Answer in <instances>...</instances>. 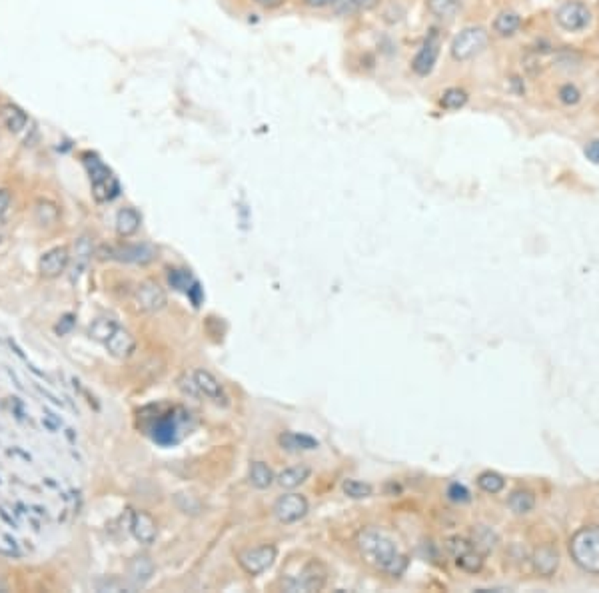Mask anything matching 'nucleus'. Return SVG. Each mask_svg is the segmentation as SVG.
<instances>
[{"instance_id": "43", "label": "nucleus", "mask_w": 599, "mask_h": 593, "mask_svg": "<svg viewBox=\"0 0 599 593\" xmlns=\"http://www.w3.org/2000/svg\"><path fill=\"white\" fill-rule=\"evenodd\" d=\"M74 324H76V320H74V316L72 314H66L62 316V320L58 322V326H56V334L58 336H66L72 328H74Z\"/></svg>"}, {"instance_id": "31", "label": "nucleus", "mask_w": 599, "mask_h": 593, "mask_svg": "<svg viewBox=\"0 0 599 593\" xmlns=\"http://www.w3.org/2000/svg\"><path fill=\"white\" fill-rule=\"evenodd\" d=\"M472 543H474V547H476L478 551H492L497 543L496 531H492V529L485 527V525H479V527L474 529V541H472Z\"/></svg>"}, {"instance_id": "32", "label": "nucleus", "mask_w": 599, "mask_h": 593, "mask_svg": "<svg viewBox=\"0 0 599 593\" xmlns=\"http://www.w3.org/2000/svg\"><path fill=\"white\" fill-rule=\"evenodd\" d=\"M440 104L445 110H460L467 104V92L462 88H447L440 98Z\"/></svg>"}, {"instance_id": "38", "label": "nucleus", "mask_w": 599, "mask_h": 593, "mask_svg": "<svg viewBox=\"0 0 599 593\" xmlns=\"http://www.w3.org/2000/svg\"><path fill=\"white\" fill-rule=\"evenodd\" d=\"M557 98H560V102L565 106L580 104V100H582V90L578 88V84H573V82H565V84H562L560 90H557Z\"/></svg>"}, {"instance_id": "2", "label": "nucleus", "mask_w": 599, "mask_h": 593, "mask_svg": "<svg viewBox=\"0 0 599 593\" xmlns=\"http://www.w3.org/2000/svg\"><path fill=\"white\" fill-rule=\"evenodd\" d=\"M569 554L583 572L599 576V527L580 529L569 541Z\"/></svg>"}, {"instance_id": "22", "label": "nucleus", "mask_w": 599, "mask_h": 593, "mask_svg": "<svg viewBox=\"0 0 599 593\" xmlns=\"http://www.w3.org/2000/svg\"><path fill=\"white\" fill-rule=\"evenodd\" d=\"M521 26V17L514 10H501L494 20V33L501 38L514 36Z\"/></svg>"}, {"instance_id": "17", "label": "nucleus", "mask_w": 599, "mask_h": 593, "mask_svg": "<svg viewBox=\"0 0 599 593\" xmlns=\"http://www.w3.org/2000/svg\"><path fill=\"white\" fill-rule=\"evenodd\" d=\"M0 122L4 124V128L12 134H18L26 128L28 124V116L24 114L22 108H18L17 104H4L0 108Z\"/></svg>"}, {"instance_id": "41", "label": "nucleus", "mask_w": 599, "mask_h": 593, "mask_svg": "<svg viewBox=\"0 0 599 593\" xmlns=\"http://www.w3.org/2000/svg\"><path fill=\"white\" fill-rule=\"evenodd\" d=\"M447 498L456 504H463V502H470V491L462 484H452L447 488Z\"/></svg>"}, {"instance_id": "33", "label": "nucleus", "mask_w": 599, "mask_h": 593, "mask_svg": "<svg viewBox=\"0 0 599 593\" xmlns=\"http://www.w3.org/2000/svg\"><path fill=\"white\" fill-rule=\"evenodd\" d=\"M478 486L481 491L494 495V493H499V491L503 489L506 480H503L499 473H496V471H483V473H479L478 475Z\"/></svg>"}, {"instance_id": "20", "label": "nucleus", "mask_w": 599, "mask_h": 593, "mask_svg": "<svg viewBox=\"0 0 599 593\" xmlns=\"http://www.w3.org/2000/svg\"><path fill=\"white\" fill-rule=\"evenodd\" d=\"M178 419L174 416H166V418H160L154 423L152 428V437H154L158 444L162 446H168V444H176L178 441Z\"/></svg>"}, {"instance_id": "10", "label": "nucleus", "mask_w": 599, "mask_h": 593, "mask_svg": "<svg viewBox=\"0 0 599 593\" xmlns=\"http://www.w3.org/2000/svg\"><path fill=\"white\" fill-rule=\"evenodd\" d=\"M440 46H442L440 35L433 30L426 38V42L422 44V48L418 51V54L413 56V60H411V70L418 76H428L429 72L433 70L436 62H438V56H440Z\"/></svg>"}, {"instance_id": "5", "label": "nucleus", "mask_w": 599, "mask_h": 593, "mask_svg": "<svg viewBox=\"0 0 599 593\" xmlns=\"http://www.w3.org/2000/svg\"><path fill=\"white\" fill-rule=\"evenodd\" d=\"M555 22L565 33H582L591 22V10L582 0H565L555 10Z\"/></svg>"}, {"instance_id": "45", "label": "nucleus", "mask_w": 599, "mask_h": 593, "mask_svg": "<svg viewBox=\"0 0 599 593\" xmlns=\"http://www.w3.org/2000/svg\"><path fill=\"white\" fill-rule=\"evenodd\" d=\"M8 206H10V192L8 190H0V224L8 212Z\"/></svg>"}, {"instance_id": "8", "label": "nucleus", "mask_w": 599, "mask_h": 593, "mask_svg": "<svg viewBox=\"0 0 599 593\" xmlns=\"http://www.w3.org/2000/svg\"><path fill=\"white\" fill-rule=\"evenodd\" d=\"M308 500L300 493H284L276 500L274 518L280 524H296L308 513Z\"/></svg>"}, {"instance_id": "29", "label": "nucleus", "mask_w": 599, "mask_h": 593, "mask_svg": "<svg viewBox=\"0 0 599 593\" xmlns=\"http://www.w3.org/2000/svg\"><path fill=\"white\" fill-rule=\"evenodd\" d=\"M454 561H456V565H458L460 569L467 572V574H478V572H481V567H483V556H481V551H478L476 547L463 551L462 556L456 558Z\"/></svg>"}, {"instance_id": "9", "label": "nucleus", "mask_w": 599, "mask_h": 593, "mask_svg": "<svg viewBox=\"0 0 599 593\" xmlns=\"http://www.w3.org/2000/svg\"><path fill=\"white\" fill-rule=\"evenodd\" d=\"M106 258L116 260V262L146 266L156 258V248L150 244H126L118 246V248H108Z\"/></svg>"}, {"instance_id": "18", "label": "nucleus", "mask_w": 599, "mask_h": 593, "mask_svg": "<svg viewBox=\"0 0 599 593\" xmlns=\"http://www.w3.org/2000/svg\"><path fill=\"white\" fill-rule=\"evenodd\" d=\"M140 224H142V216L138 214V210L130 206L122 208L116 214V234L120 238H130L132 234H136Z\"/></svg>"}, {"instance_id": "23", "label": "nucleus", "mask_w": 599, "mask_h": 593, "mask_svg": "<svg viewBox=\"0 0 599 593\" xmlns=\"http://www.w3.org/2000/svg\"><path fill=\"white\" fill-rule=\"evenodd\" d=\"M248 477H250V484L256 489H268L276 482L274 471H272V468H270L268 464H264V462H254V464L250 466Z\"/></svg>"}, {"instance_id": "6", "label": "nucleus", "mask_w": 599, "mask_h": 593, "mask_svg": "<svg viewBox=\"0 0 599 593\" xmlns=\"http://www.w3.org/2000/svg\"><path fill=\"white\" fill-rule=\"evenodd\" d=\"M132 302L136 304V308L144 314H156L160 310L166 308L168 304V296L164 292V288L154 282V280H142L134 288L132 294Z\"/></svg>"}, {"instance_id": "25", "label": "nucleus", "mask_w": 599, "mask_h": 593, "mask_svg": "<svg viewBox=\"0 0 599 593\" xmlns=\"http://www.w3.org/2000/svg\"><path fill=\"white\" fill-rule=\"evenodd\" d=\"M379 4V0H334L332 8L342 15V17H348V15H358V12H366V10H372Z\"/></svg>"}, {"instance_id": "42", "label": "nucleus", "mask_w": 599, "mask_h": 593, "mask_svg": "<svg viewBox=\"0 0 599 593\" xmlns=\"http://www.w3.org/2000/svg\"><path fill=\"white\" fill-rule=\"evenodd\" d=\"M524 69L528 70V74L535 76L537 72H542V60L535 53H530L526 58H524Z\"/></svg>"}, {"instance_id": "19", "label": "nucleus", "mask_w": 599, "mask_h": 593, "mask_svg": "<svg viewBox=\"0 0 599 593\" xmlns=\"http://www.w3.org/2000/svg\"><path fill=\"white\" fill-rule=\"evenodd\" d=\"M310 470L308 466H294V468H286L284 471H280L276 475V484L282 489H296L300 488L306 480L310 477Z\"/></svg>"}, {"instance_id": "48", "label": "nucleus", "mask_w": 599, "mask_h": 593, "mask_svg": "<svg viewBox=\"0 0 599 593\" xmlns=\"http://www.w3.org/2000/svg\"><path fill=\"white\" fill-rule=\"evenodd\" d=\"M256 4H260L262 8H278L284 4V0H254Z\"/></svg>"}, {"instance_id": "15", "label": "nucleus", "mask_w": 599, "mask_h": 593, "mask_svg": "<svg viewBox=\"0 0 599 593\" xmlns=\"http://www.w3.org/2000/svg\"><path fill=\"white\" fill-rule=\"evenodd\" d=\"M531 565L535 569V574L542 577H551L555 574L557 565H560V556L553 547L549 545H542L533 551L531 556Z\"/></svg>"}, {"instance_id": "49", "label": "nucleus", "mask_w": 599, "mask_h": 593, "mask_svg": "<svg viewBox=\"0 0 599 593\" xmlns=\"http://www.w3.org/2000/svg\"><path fill=\"white\" fill-rule=\"evenodd\" d=\"M8 344H10V346H12V348H15V352H17V356H18V358H24V354H22V349L18 348L17 344H15V342H12V340H8Z\"/></svg>"}, {"instance_id": "24", "label": "nucleus", "mask_w": 599, "mask_h": 593, "mask_svg": "<svg viewBox=\"0 0 599 593\" xmlns=\"http://www.w3.org/2000/svg\"><path fill=\"white\" fill-rule=\"evenodd\" d=\"M92 194L98 202H112L120 194V184L116 180V176L110 174L104 180L92 182Z\"/></svg>"}, {"instance_id": "16", "label": "nucleus", "mask_w": 599, "mask_h": 593, "mask_svg": "<svg viewBox=\"0 0 599 593\" xmlns=\"http://www.w3.org/2000/svg\"><path fill=\"white\" fill-rule=\"evenodd\" d=\"M156 565L148 556H136L134 559H130L128 563V579L132 581V585H146L152 576H154Z\"/></svg>"}, {"instance_id": "30", "label": "nucleus", "mask_w": 599, "mask_h": 593, "mask_svg": "<svg viewBox=\"0 0 599 593\" xmlns=\"http://www.w3.org/2000/svg\"><path fill=\"white\" fill-rule=\"evenodd\" d=\"M280 444L286 448V450H316L318 448V441L314 437L310 436H302V434H284L280 436Z\"/></svg>"}, {"instance_id": "35", "label": "nucleus", "mask_w": 599, "mask_h": 593, "mask_svg": "<svg viewBox=\"0 0 599 593\" xmlns=\"http://www.w3.org/2000/svg\"><path fill=\"white\" fill-rule=\"evenodd\" d=\"M582 54H578L575 51H560L555 54V69L565 70V72H571V70H580L582 69Z\"/></svg>"}, {"instance_id": "21", "label": "nucleus", "mask_w": 599, "mask_h": 593, "mask_svg": "<svg viewBox=\"0 0 599 593\" xmlns=\"http://www.w3.org/2000/svg\"><path fill=\"white\" fill-rule=\"evenodd\" d=\"M92 240L88 236H80L74 244V276L72 278L76 280L82 272H86L88 264L92 260Z\"/></svg>"}, {"instance_id": "27", "label": "nucleus", "mask_w": 599, "mask_h": 593, "mask_svg": "<svg viewBox=\"0 0 599 593\" xmlns=\"http://www.w3.org/2000/svg\"><path fill=\"white\" fill-rule=\"evenodd\" d=\"M508 506H510V509H512L514 513H517V516H526V513H530L531 509L535 507V495H533L531 491H528V489H517V491H514V493L510 495Z\"/></svg>"}, {"instance_id": "36", "label": "nucleus", "mask_w": 599, "mask_h": 593, "mask_svg": "<svg viewBox=\"0 0 599 593\" xmlns=\"http://www.w3.org/2000/svg\"><path fill=\"white\" fill-rule=\"evenodd\" d=\"M343 493L352 500H366L374 493V488L366 482H359V480H346L342 484Z\"/></svg>"}, {"instance_id": "47", "label": "nucleus", "mask_w": 599, "mask_h": 593, "mask_svg": "<svg viewBox=\"0 0 599 593\" xmlns=\"http://www.w3.org/2000/svg\"><path fill=\"white\" fill-rule=\"evenodd\" d=\"M304 4L310 8H325V6H332L334 0H304Z\"/></svg>"}, {"instance_id": "40", "label": "nucleus", "mask_w": 599, "mask_h": 593, "mask_svg": "<svg viewBox=\"0 0 599 593\" xmlns=\"http://www.w3.org/2000/svg\"><path fill=\"white\" fill-rule=\"evenodd\" d=\"M178 385H180V390L186 394V396H190L192 400H200L202 398V394H200V390H198V384H196V380H194V376L192 374H184V376H180V380H178Z\"/></svg>"}, {"instance_id": "11", "label": "nucleus", "mask_w": 599, "mask_h": 593, "mask_svg": "<svg viewBox=\"0 0 599 593\" xmlns=\"http://www.w3.org/2000/svg\"><path fill=\"white\" fill-rule=\"evenodd\" d=\"M70 264V252L66 246H56L48 250L46 254H42L40 262H38V272L42 278L54 280L64 274V270L69 268Z\"/></svg>"}, {"instance_id": "13", "label": "nucleus", "mask_w": 599, "mask_h": 593, "mask_svg": "<svg viewBox=\"0 0 599 593\" xmlns=\"http://www.w3.org/2000/svg\"><path fill=\"white\" fill-rule=\"evenodd\" d=\"M130 531L134 540L140 541L142 545H152L158 538V525L154 518L142 509H132L130 511Z\"/></svg>"}, {"instance_id": "44", "label": "nucleus", "mask_w": 599, "mask_h": 593, "mask_svg": "<svg viewBox=\"0 0 599 593\" xmlns=\"http://www.w3.org/2000/svg\"><path fill=\"white\" fill-rule=\"evenodd\" d=\"M585 156H587L589 162L599 164V138L587 142V146H585Z\"/></svg>"}, {"instance_id": "1", "label": "nucleus", "mask_w": 599, "mask_h": 593, "mask_svg": "<svg viewBox=\"0 0 599 593\" xmlns=\"http://www.w3.org/2000/svg\"><path fill=\"white\" fill-rule=\"evenodd\" d=\"M358 549L361 558L382 574L400 577L408 569V558L397 549L394 541L377 529L359 531Z\"/></svg>"}, {"instance_id": "39", "label": "nucleus", "mask_w": 599, "mask_h": 593, "mask_svg": "<svg viewBox=\"0 0 599 593\" xmlns=\"http://www.w3.org/2000/svg\"><path fill=\"white\" fill-rule=\"evenodd\" d=\"M472 547H474V543L463 540V538H449V540H445V551L454 559L460 558L463 551H467V549H472Z\"/></svg>"}, {"instance_id": "12", "label": "nucleus", "mask_w": 599, "mask_h": 593, "mask_svg": "<svg viewBox=\"0 0 599 593\" xmlns=\"http://www.w3.org/2000/svg\"><path fill=\"white\" fill-rule=\"evenodd\" d=\"M192 376H194V380L198 384L202 398H208V400L218 403V405H228V394L224 390L222 382L212 372H208L204 367H198V370L192 372Z\"/></svg>"}, {"instance_id": "28", "label": "nucleus", "mask_w": 599, "mask_h": 593, "mask_svg": "<svg viewBox=\"0 0 599 593\" xmlns=\"http://www.w3.org/2000/svg\"><path fill=\"white\" fill-rule=\"evenodd\" d=\"M35 218L40 226H54L60 218V210L51 200H38L35 208Z\"/></svg>"}, {"instance_id": "14", "label": "nucleus", "mask_w": 599, "mask_h": 593, "mask_svg": "<svg viewBox=\"0 0 599 593\" xmlns=\"http://www.w3.org/2000/svg\"><path fill=\"white\" fill-rule=\"evenodd\" d=\"M104 346L108 349V354L116 360H128L134 352H136V338L126 330L118 326L114 334L104 342Z\"/></svg>"}, {"instance_id": "26", "label": "nucleus", "mask_w": 599, "mask_h": 593, "mask_svg": "<svg viewBox=\"0 0 599 593\" xmlns=\"http://www.w3.org/2000/svg\"><path fill=\"white\" fill-rule=\"evenodd\" d=\"M428 10L440 20H452L458 15L462 0H426Z\"/></svg>"}, {"instance_id": "37", "label": "nucleus", "mask_w": 599, "mask_h": 593, "mask_svg": "<svg viewBox=\"0 0 599 593\" xmlns=\"http://www.w3.org/2000/svg\"><path fill=\"white\" fill-rule=\"evenodd\" d=\"M168 282H170V286L174 288V290L188 294V290L194 286L196 280L192 278V274H190L188 270H170V274H168Z\"/></svg>"}, {"instance_id": "34", "label": "nucleus", "mask_w": 599, "mask_h": 593, "mask_svg": "<svg viewBox=\"0 0 599 593\" xmlns=\"http://www.w3.org/2000/svg\"><path fill=\"white\" fill-rule=\"evenodd\" d=\"M116 328H118L116 320H112V318H98V320H94V324L90 326V334H92L94 340H98V342L104 344V342L114 334Z\"/></svg>"}, {"instance_id": "4", "label": "nucleus", "mask_w": 599, "mask_h": 593, "mask_svg": "<svg viewBox=\"0 0 599 593\" xmlns=\"http://www.w3.org/2000/svg\"><path fill=\"white\" fill-rule=\"evenodd\" d=\"M325 579H328V569H325L324 563L320 561H310L302 567V572L298 576L288 577L284 581V587L288 592H304V593H312V592H320L325 585Z\"/></svg>"}, {"instance_id": "50", "label": "nucleus", "mask_w": 599, "mask_h": 593, "mask_svg": "<svg viewBox=\"0 0 599 593\" xmlns=\"http://www.w3.org/2000/svg\"><path fill=\"white\" fill-rule=\"evenodd\" d=\"M0 592H6V583L2 579H0Z\"/></svg>"}, {"instance_id": "46", "label": "nucleus", "mask_w": 599, "mask_h": 593, "mask_svg": "<svg viewBox=\"0 0 599 593\" xmlns=\"http://www.w3.org/2000/svg\"><path fill=\"white\" fill-rule=\"evenodd\" d=\"M186 296L192 300V304L194 306H200V302H202V288H200V284H198V280L194 282V286L188 290V294Z\"/></svg>"}, {"instance_id": "3", "label": "nucleus", "mask_w": 599, "mask_h": 593, "mask_svg": "<svg viewBox=\"0 0 599 593\" xmlns=\"http://www.w3.org/2000/svg\"><path fill=\"white\" fill-rule=\"evenodd\" d=\"M488 40H490V35L483 26H467L452 40L449 51H452L454 60L465 62V60H472L474 56H478L488 46Z\"/></svg>"}, {"instance_id": "7", "label": "nucleus", "mask_w": 599, "mask_h": 593, "mask_svg": "<svg viewBox=\"0 0 599 593\" xmlns=\"http://www.w3.org/2000/svg\"><path fill=\"white\" fill-rule=\"evenodd\" d=\"M276 556L278 551L274 545H260V547H250V549L240 551L238 563L248 576H262L274 565Z\"/></svg>"}]
</instances>
